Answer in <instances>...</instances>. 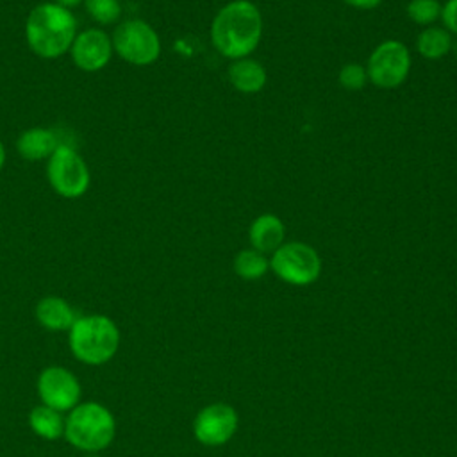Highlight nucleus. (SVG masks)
Segmentation results:
<instances>
[{
  "instance_id": "nucleus-1",
  "label": "nucleus",
  "mask_w": 457,
  "mask_h": 457,
  "mask_svg": "<svg viewBox=\"0 0 457 457\" xmlns=\"http://www.w3.org/2000/svg\"><path fill=\"white\" fill-rule=\"evenodd\" d=\"M262 36V16L250 0H232L212 20L211 41L228 59L248 57Z\"/></svg>"
},
{
  "instance_id": "nucleus-6",
  "label": "nucleus",
  "mask_w": 457,
  "mask_h": 457,
  "mask_svg": "<svg viewBox=\"0 0 457 457\" xmlns=\"http://www.w3.org/2000/svg\"><path fill=\"white\" fill-rule=\"evenodd\" d=\"M112 50L129 64L148 66L161 55V39L152 25L132 18L116 25L112 36Z\"/></svg>"
},
{
  "instance_id": "nucleus-12",
  "label": "nucleus",
  "mask_w": 457,
  "mask_h": 457,
  "mask_svg": "<svg viewBox=\"0 0 457 457\" xmlns=\"http://www.w3.org/2000/svg\"><path fill=\"white\" fill-rule=\"evenodd\" d=\"M61 145L55 130L46 127H30L23 130L16 139L18 154L25 161H43L48 159L54 150Z\"/></svg>"
},
{
  "instance_id": "nucleus-13",
  "label": "nucleus",
  "mask_w": 457,
  "mask_h": 457,
  "mask_svg": "<svg viewBox=\"0 0 457 457\" xmlns=\"http://www.w3.org/2000/svg\"><path fill=\"white\" fill-rule=\"evenodd\" d=\"M284 236L286 228L282 220L270 212L257 216L248 228V239L252 243V248L264 255L268 252L273 253L284 243Z\"/></svg>"
},
{
  "instance_id": "nucleus-20",
  "label": "nucleus",
  "mask_w": 457,
  "mask_h": 457,
  "mask_svg": "<svg viewBox=\"0 0 457 457\" xmlns=\"http://www.w3.org/2000/svg\"><path fill=\"white\" fill-rule=\"evenodd\" d=\"M439 0H411L407 4V16L418 25H430L441 16Z\"/></svg>"
},
{
  "instance_id": "nucleus-10",
  "label": "nucleus",
  "mask_w": 457,
  "mask_h": 457,
  "mask_svg": "<svg viewBox=\"0 0 457 457\" xmlns=\"http://www.w3.org/2000/svg\"><path fill=\"white\" fill-rule=\"evenodd\" d=\"M237 428V414L227 403H211L204 407L195 421L193 434L195 437L207 446H220L227 443Z\"/></svg>"
},
{
  "instance_id": "nucleus-27",
  "label": "nucleus",
  "mask_w": 457,
  "mask_h": 457,
  "mask_svg": "<svg viewBox=\"0 0 457 457\" xmlns=\"http://www.w3.org/2000/svg\"><path fill=\"white\" fill-rule=\"evenodd\" d=\"M84 457H98L96 453H87V455H84Z\"/></svg>"
},
{
  "instance_id": "nucleus-5",
  "label": "nucleus",
  "mask_w": 457,
  "mask_h": 457,
  "mask_svg": "<svg viewBox=\"0 0 457 457\" xmlns=\"http://www.w3.org/2000/svg\"><path fill=\"white\" fill-rule=\"evenodd\" d=\"M46 177L52 189L68 200L86 195L91 184V175L82 155L66 143H61L48 157Z\"/></svg>"
},
{
  "instance_id": "nucleus-11",
  "label": "nucleus",
  "mask_w": 457,
  "mask_h": 457,
  "mask_svg": "<svg viewBox=\"0 0 457 457\" xmlns=\"http://www.w3.org/2000/svg\"><path fill=\"white\" fill-rule=\"evenodd\" d=\"M70 54L79 70L98 71L109 64L114 50L107 32L102 29H86L77 32Z\"/></svg>"
},
{
  "instance_id": "nucleus-24",
  "label": "nucleus",
  "mask_w": 457,
  "mask_h": 457,
  "mask_svg": "<svg viewBox=\"0 0 457 457\" xmlns=\"http://www.w3.org/2000/svg\"><path fill=\"white\" fill-rule=\"evenodd\" d=\"M54 4L61 5V7H66V9H71V7H77L80 5L84 0H52Z\"/></svg>"
},
{
  "instance_id": "nucleus-25",
  "label": "nucleus",
  "mask_w": 457,
  "mask_h": 457,
  "mask_svg": "<svg viewBox=\"0 0 457 457\" xmlns=\"http://www.w3.org/2000/svg\"><path fill=\"white\" fill-rule=\"evenodd\" d=\"M4 164H5V146H4V143L0 141V171H2Z\"/></svg>"
},
{
  "instance_id": "nucleus-16",
  "label": "nucleus",
  "mask_w": 457,
  "mask_h": 457,
  "mask_svg": "<svg viewBox=\"0 0 457 457\" xmlns=\"http://www.w3.org/2000/svg\"><path fill=\"white\" fill-rule=\"evenodd\" d=\"M29 425L36 436L54 441V439L64 436L66 418H62V412L41 403L30 411Z\"/></svg>"
},
{
  "instance_id": "nucleus-17",
  "label": "nucleus",
  "mask_w": 457,
  "mask_h": 457,
  "mask_svg": "<svg viewBox=\"0 0 457 457\" xmlns=\"http://www.w3.org/2000/svg\"><path fill=\"white\" fill-rule=\"evenodd\" d=\"M452 36L446 29L427 27L418 34L416 48L425 59H441L452 50Z\"/></svg>"
},
{
  "instance_id": "nucleus-2",
  "label": "nucleus",
  "mask_w": 457,
  "mask_h": 457,
  "mask_svg": "<svg viewBox=\"0 0 457 457\" xmlns=\"http://www.w3.org/2000/svg\"><path fill=\"white\" fill-rule=\"evenodd\" d=\"M75 36V16L54 2L37 4L27 16L25 39L30 50L43 59H55L70 52Z\"/></svg>"
},
{
  "instance_id": "nucleus-22",
  "label": "nucleus",
  "mask_w": 457,
  "mask_h": 457,
  "mask_svg": "<svg viewBox=\"0 0 457 457\" xmlns=\"http://www.w3.org/2000/svg\"><path fill=\"white\" fill-rule=\"evenodd\" d=\"M441 20L448 32L457 36V0H448L441 7Z\"/></svg>"
},
{
  "instance_id": "nucleus-26",
  "label": "nucleus",
  "mask_w": 457,
  "mask_h": 457,
  "mask_svg": "<svg viewBox=\"0 0 457 457\" xmlns=\"http://www.w3.org/2000/svg\"><path fill=\"white\" fill-rule=\"evenodd\" d=\"M452 50H453V52H455V55H457V43H455V45H452Z\"/></svg>"
},
{
  "instance_id": "nucleus-14",
  "label": "nucleus",
  "mask_w": 457,
  "mask_h": 457,
  "mask_svg": "<svg viewBox=\"0 0 457 457\" xmlns=\"http://www.w3.org/2000/svg\"><path fill=\"white\" fill-rule=\"evenodd\" d=\"M77 318L75 309L61 296H45L36 305V320L52 332L70 330Z\"/></svg>"
},
{
  "instance_id": "nucleus-7",
  "label": "nucleus",
  "mask_w": 457,
  "mask_h": 457,
  "mask_svg": "<svg viewBox=\"0 0 457 457\" xmlns=\"http://www.w3.org/2000/svg\"><path fill=\"white\" fill-rule=\"evenodd\" d=\"M270 268L280 280L291 286H307L320 277L321 259L311 245L291 241L282 243L273 252Z\"/></svg>"
},
{
  "instance_id": "nucleus-18",
  "label": "nucleus",
  "mask_w": 457,
  "mask_h": 457,
  "mask_svg": "<svg viewBox=\"0 0 457 457\" xmlns=\"http://www.w3.org/2000/svg\"><path fill=\"white\" fill-rule=\"evenodd\" d=\"M268 268L270 261L266 259V255L253 248L241 250L234 259V271L245 280L261 278L268 271Z\"/></svg>"
},
{
  "instance_id": "nucleus-23",
  "label": "nucleus",
  "mask_w": 457,
  "mask_h": 457,
  "mask_svg": "<svg viewBox=\"0 0 457 457\" xmlns=\"http://www.w3.org/2000/svg\"><path fill=\"white\" fill-rule=\"evenodd\" d=\"M343 2H345V4H348L350 7L370 11V9H375V7H378L382 0H343Z\"/></svg>"
},
{
  "instance_id": "nucleus-9",
  "label": "nucleus",
  "mask_w": 457,
  "mask_h": 457,
  "mask_svg": "<svg viewBox=\"0 0 457 457\" xmlns=\"http://www.w3.org/2000/svg\"><path fill=\"white\" fill-rule=\"evenodd\" d=\"M37 395L43 405H48L59 412L71 411L80 403V384L79 378L62 366L45 368L36 382Z\"/></svg>"
},
{
  "instance_id": "nucleus-15",
  "label": "nucleus",
  "mask_w": 457,
  "mask_h": 457,
  "mask_svg": "<svg viewBox=\"0 0 457 457\" xmlns=\"http://www.w3.org/2000/svg\"><path fill=\"white\" fill-rule=\"evenodd\" d=\"M228 80L237 91L245 95L259 93L266 84V70L255 59H250V57L236 59L228 66Z\"/></svg>"
},
{
  "instance_id": "nucleus-4",
  "label": "nucleus",
  "mask_w": 457,
  "mask_h": 457,
  "mask_svg": "<svg viewBox=\"0 0 457 457\" xmlns=\"http://www.w3.org/2000/svg\"><path fill=\"white\" fill-rule=\"evenodd\" d=\"M116 434L112 412L98 402H80L66 416L64 437L75 448L96 453L107 448Z\"/></svg>"
},
{
  "instance_id": "nucleus-19",
  "label": "nucleus",
  "mask_w": 457,
  "mask_h": 457,
  "mask_svg": "<svg viewBox=\"0 0 457 457\" xmlns=\"http://www.w3.org/2000/svg\"><path fill=\"white\" fill-rule=\"evenodd\" d=\"M86 12L100 25H111L121 16L120 0H84Z\"/></svg>"
},
{
  "instance_id": "nucleus-3",
  "label": "nucleus",
  "mask_w": 457,
  "mask_h": 457,
  "mask_svg": "<svg viewBox=\"0 0 457 457\" xmlns=\"http://www.w3.org/2000/svg\"><path fill=\"white\" fill-rule=\"evenodd\" d=\"M70 350L84 364L109 362L120 346V330L105 314L79 316L68 330Z\"/></svg>"
},
{
  "instance_id": "nucleus-21",
  "label": "nucleus",
  "mask_w": 457,
  "mask_h": 457,
  "mask_svg": "<svg viewBox=\"0 0 457 457\" xmlns=\"http://www.w3.org/2000/svg\"><path fill=\"white\" fill-rule=\"evenodd\" d=\"M339 84L346 89V91H359L364 87V84L368 82V73L366 68L359 62H348L339 70L337 75Z\"/></svg>"
},
{
  "instance_id": "nucleus-8",
  "label": "nucleus",
  "mask_w": 457,
  "mask_h": 457,
  "mask_svg": "<svg viewBox=\"0 0 457 457\" xmlns=\"http://www.w3.org/2000/svg\"><path fill=\"white\" fill-rule=\"evenodd\" d=\"M411 71V54L402 41L387 39L368 57V80L382 89L398 87Z\"/></svg>"
}]
</instances>
